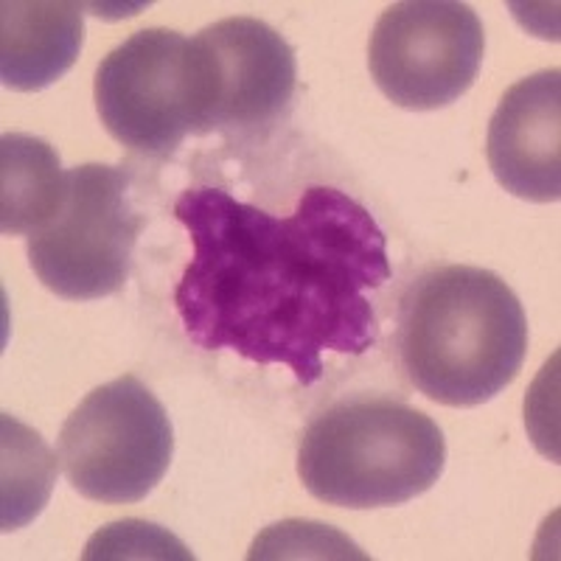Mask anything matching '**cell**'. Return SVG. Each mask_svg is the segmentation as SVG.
Segmentation results:
<instances>
[{"label": "cell", "mask_w": 561, "mask_h": 561, "mask_svg": "<svg viewBox=\"0 0 561 561\" xmlns=\"http://www.w3.org/2000/svg\"><path fill=\"white\" fill-rule=\"evenodd\" d=\"M194 255L174 293L185 334L259 365H287L300 385L323 377V354L377 345L368 293L390 278L385 233L357 199L312 185L278 219L219 188L174 205Z\"/></svg>", "instance_id": "cell-1"}, {"label": "cell", "mask_w": 561, "mask_h": 561, "mask_svg": "<svg viewBox=\"0 0 561 561\" xmlns=\"http://www.w3.org/2000/svg\"><path fill=\"white\" fill-rule=\"evenodd\" d=\"M528 320L514 289L483 267H435L410 284L399 309V357L419 393L478 408L523 370Z\"/></svg>", "instance_id": "cell-2"}, {"label": "cell", "mask_w": 561, "mask_h": 561, "mask_svg": "<svg viewBox=\"0 0 561 561\" xmlns=\"http://www.w3.org/2000/svg\"><path fill=\"white\" fill-rule=\"evenodd\" d=\"M447 440L430 415L382 396L345 399L304 430L298 474L312 497L340 508H390L433 489Z\"/></svg>", "instance_id": "cell-3"}, {"label": "cell", "mask_w": 561, "mask_h": 561, "mask_svg": "<svg viewBox=\"0 0 561 561\" xmlns=\"http://www.w3.org/2000/svg\"><path fill=\"white\" fill-rule=\"evenodd\" d=\"M99 118L118 144L169 158L188 135L214 133L217 62L203 37L144 28L124 39L96 70Z\"/></svg>", "instance_id": "cell-4"}, {"label": "cell", "mask_w": 561, "mask_h": 561, "mask_svg": "<svg viewBox=\"0 0 561 561\" xmlns=\"http://www.w3.org/2000/svg\"><path fill=\"white\" fill-rule=\"evenodd\" d=\"M172 455L169 413L135 377L90 390L59 433V463L68 483L104 505L147 500L167 478Z\"/></svg>", "instance_id": "cell-5"}, {"label": "cell", "mask_w": 561, "mask_h": 561, "mask_svg": "<svg viewBox=\"0 0 561 561\" xmlns=\"http://www.w3.org/2000/svg\"><path fill=\"white\" fill-rule=\"evenodd\" d=\"M129 172L84 163L68 172L57 217L28 237L37 278L65 300H99L127 284L144 217L129 205Z\"/></svg>", "instance_id": "cell-6"}, {"label": "cell", "mask_w": 561, "mask_h": 561, "mask_svg": "<svg viewBox=\"0 0 561 561\" xmlns=\"http://www.w3.org/2000/svg\"><path fill=\"white\" fill-rule=\"evenodd\" d=\"M485 57L483 23L458 0H404L377 20L368 68L385 96L404 110H438L472 88Z\"/></svg>", "instance_id": "cell-7"}, {"label": "cell", "mask_w": 561, "mask_h": 561, "mask_svg": "<svg viewBox=\"0 0 561 561\" xmlns=\"http://www.w3.org/2000/svg\"><path fill=\"white\" fill-rule=\"evenodd\" d=\"M217 62V115L214 129L253 133L287 113L298 84L293 45L255 18H228L203 28Z\"/></svg>", "instance_id": "cell-8"}, {"label": "cell", "mask_w": 561, "mask_h": 561, "mask_svg": "<svg viewBox=\"0 0 561 561\" xmlns=\"http://www.w3.org/2000/svg\"><path fill=\"white\" fill-rule=\"evenodd\" d=\"M489 167L514 197H561V73L539 70L505 90L489 122Z\"/></svg>", "instance_id": "cell-9"}, {"label": "cell", "mask_w": 561, "mask_h": 561, "mask_svg": "<svg viewBox=\"0 0 561 561\" xmlns=\"http://www.w3.org/2000/svg\"><path fill=\"white\" fill-rule=\"evenodd\" d=\"M84 39V7L73 0H7L0 7V79L37 93L62 79Z\"/></svg>", "instance_id": "cell-10"}, {"label": "cell", "mask_w": 561, "mask_h": 561, "mask_svg": "<svg viewBox=\"0 0 561 561\" xmlns=\"http://www.w3.org/2000/svg\"><path fill=\"white\" fill-rule=\"evenodd\" d=\"M68 197V172L48 140L26 133L0 138V230L34 237Z\"/></svg>", "instance_id": "cell-11"}, {"label": "cell", "mask_w": 561, "mask_h": 561, "mask_svg": "<svg viewBox=\"0 0 561 561\" xmlns=\"http://www.w3.org/2000/svg\"><path fill=\"white\" fill-rule=\"evenodd\" d=\"M3 424V485H0V528L3 534L26 528L48 505L57 480V455L32 427L9 413Z\"/></svg>", "instance_id": "cell-12"}, {"label": "cell", "mask_w": 561, "mask_h": 561, "mask_svg": "<svg viewBox=\"0 0 561 561\" xmlns=\"http://www.w3.org/2000/svg\"><path fill=\"white\" fill-rule=\"evenodd\" d=\"M365 559L348 536L320 523H278L264 530L250 548V559Z\"/></svg>", "instance_id": "cell-13"}, {"label": "cell", "mask_w": 561, "mask_h": 561, "mask_svg": "<svg viewBox=\"0 0 561 561\" xmlns=\"http://www.w3.org/2000/svg\"><path fill=\"white\" fill-rule=\"evenodd\" d=\"M84 559H194L180 539L152 523L107 525L84 548Z\"/></svg>", "instance_id": "cell-14"}]
</instances>
